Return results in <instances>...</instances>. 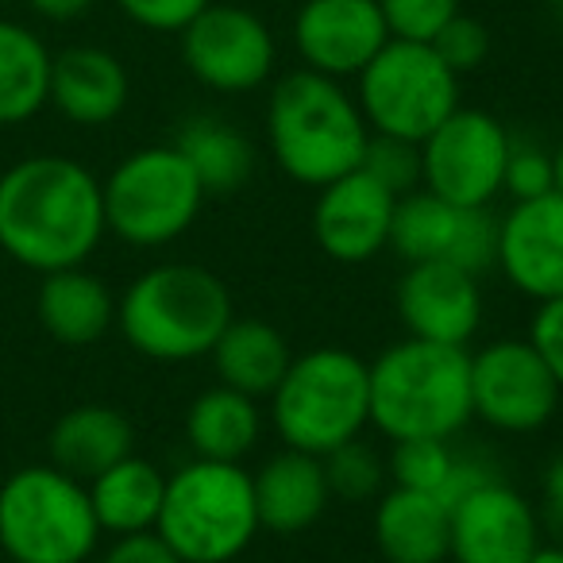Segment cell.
<instances>
[{
	"mask_svg": "<svg viewBox=\"0 0 563 563\" xmlns=\"http://www.w3.org/2000/svg\"><path fill=\"white\" fill-rule=\"evenodd\" d=\"M563 386L529 336L490 340L471 352V406L475 421L501 437H532L560 413Z\"/></svg>",
	"mask_w": 563,
	"mask_h": 563,
	"instance_id": "cell-10",
	"label": "cell"
},
{
	"mask_svg": "<svg viewBox=\"0 0 563 563\" xmlns=\"http://www.w3.org/2000/svg\"><path fill=\"white\" fill-rule=\"evenodd\" d=\"M101 563H181V555L151 529V532H132V537H112Z\"/></svg>",
	"mask_w": 563,
	"mask_h": 563,
	"instance_id": "cell-37",
	"label": "cell"
},
{
	"mask_svg": "<svg viewBox=\"0 0 563 563\" xmlns=\"http://www.w3.org/2000/svg\"><path fill=\"white\" fill-rule=\"evenodd\" d=\"M89 486L32 463L0 483V552L12 563H86L101 544Z\"/></svg>",
	"mask_w": 563,
	"mask_h": 563,
	"instance_id": "cell-7",
	"label": "cell"
},
{
	"mask_svg": "<svg viewBox=\"0 0 563 563\" xmlns=\"http://www.w3.org/2000/svg\"><path fill=\"white\" fill-rule=\"evenodd\" d=\"M555 189V166L552 151L540 147V143H521L514 140L506 158V181H501V194L509 201H529V197H544Z\"/></svg>",
	"mask_w": 563,
	"mask_h": 563,
	"instance_id": "cell-33",
	"label": "cell"
},
{
	"mask_svg": "<svg viewBox=\"0 0 563 563\" xmlns=\"http://www.w3.org/2000/svg\"><path fill=\"white\" fill-rule=\"evenodd\" d=\"M324 460V475H329V490L332 498L344 501H375L378 494L390 483V471L386 460L367 444V440H347L336 452L321 455Z\"/></svg>",
	"mask_w": 563,
	"mask_h": 563,
	"instance_id": "cell-30",
	"label": "cell"
},
{
	"mask_svg": "<svg viewBox=\"0 0 563 563\" xmlns=\"http://www.w3.org/2000/svg\"><path fill=\"white\" fill-rule=\"evenodd\" d=\"M371 128L355 93L317 70L282 74L266 101V147L282 174L298 186L321 189L360 170Z\"/></svg>",
	"mask_w": 563,
	"mask_h": 563,
	"instance_id": "cell-2",
	"label": "cell"
},
{
	"mask_svg": "<svg viewBox=\"0 0 563 563\" xmlns=\"http://www.w3.org/2000/svg\"><path fill=\"white\" fill-rule=\"evenodd\" d=\"M104 228L120 243L140 251L170 247L197 224L205 209V186L174 143L140 147L112 166L101 181Z\"/></svg>",
	"mask_w": 563,
	"mask_h": 563,
	"instance_id": "cell-8",
	"label": "cell"
},
{
	"mask_svg": "<svg viewBox=\"0 0 563 563\" xmlns=\"http://www.w3.org/2000/svg\"><path fill=\"white\" fill-rule=\"evenodd\" d=\"M390 251L409 263H452L483 274L498 258V217L490 209H460L429 189L398 197Z\"/></svg>",
	"mask_w": 563,
	"mask_h": 563,
	"instance_id": "cell-13",
	"label": "cell"
},
{
	"mask_svg": "<svg viewBox=\"0 0 563 563\" xmlns=\"http://www.w3.org/2000/svg\"><path fill=\"white\" fill-rule=\"evenodd\" d=\"M432 51H437V55L463 78V74L478 70V66L486 63V55H490V32H486L483 20L467 16V12L460 9L452 20H448L444 32L432 40Z\"/></svg>",
	"mask_w": 563,
	"mask_h": 563,
	"instance_id": "cell-34",
	"label": "cell"
},
{
	"mask_svg": "<svg viewBox=\"0 0 563 563\" xmlns=\"http://www.w3.org/2000/svg\"><path fill=\"white\" fill-rule=\"evenodd\" d=\"M548 4H555V9H560V12H563V0H548Z\"/></svg>",
	"mask_w": 563,
	"mask_h": 563,
	"instance_id": "cell-42",
	"label": "cell"
},
{
	"mask_svg": "<svg viewBox=\"0 0 563 563\" xmlns=\"http://www.w3.org/2000/svg\"><path fill=\"white\" fill-rule=\"evenodd\" d=\"M174 147L194 166L205 194H235L255 174V143H251V135L220 117H189L174 135Z\"/></svg>",
	"mask_w": 563,
	"mask_h": 563,
	"instance_id": "cell-27",
	"label": "cell"
},
{
	"mask_svg": "<svg viewBox=\"0 0 563 563\" xmlns=\"http://www.w3.org/2000/svg\"><path fill=\"white\" fill-rule=\"evenodd\" d=\"M540 517L555 537H563V448L548 460L540 478Z\"/></svg>",
	"mask_w": 563,
	"mask_h": 563,
	"instance_id": "cell-38",
	"label": "cell"
},
{
	"mask_svg": "<svg viewBox=\"0 0 563 563\" xmlns=\"http://www.w3.org/2000/svg\"><path fill=\"white\" fill-rule=\"evenodd\" d=\"M506 282L532 306L563 298V197L509 201L498 217V258Z\"/></svg>",
	"mask_w": 563,
	"mask_h": 563,
	"instance_id": "cell-18",
	"label": "cell"
},
{
	"mask_svg": "<svg viewBox=\"0 0 563 563\" xmlns=\"http://www.w3.org/2000/svg\"><path fill=\"white\" fill-rule=\"evenodd\" d=\"M155 532L181 563H235L263 532L255 483L243 463L189 460L166 475Z\"/></svg>",
	"mask_w": 563,
	"mask_h": 563,
	"instance_id": "cell-6",
	"label": "cell"
},
{
	"mask_svg": "<svg viewBox=\"0 0 563 563\" xmlns=\"http://www.w3.org/2000/svg\"><path fill=\"white\" fill-rule=\"evenodd\" d=\"M375 544L386 563H444L452 544L448 506L437 494L386 486L375 498Z\"/></svg>",
	"mask_w": 563,
	"mask_h": 563,
	"instance_id": "cell-22",
	"label": "cell"
},
{
	"mask_svg": "<svg viewBox=\"0 0 563 563\" xmlns=\"http://www.w3.org/2000/svg\"><path fill=\"white\" fill-rule=\"evenodd\" d=\"M371 367V429L398 440H452L475 421L471 347L398 340Z\"/></svg>",
	"mask_w": 563,
	"mask_h": 563,
	"instance_id": "cell-4",
	"label": "cell"
},
{
	"mask_svg": "<svg viewBox=\"0 0 563 563\" xmlns=\"http://www.w3.org/2000/svg\"><path fill=\"white\" fill-rule=\"evenodd\" d=\"M181 63L205 89L224 97H243L263 89L278 66V43L258 12L240 4H217L178 35Z\"/></svg>",
	"mask_w": 563,
	"mask_h": 563,
	"instance_id": "cell-12",
	"label": "cell"
},
{
	"mask_svg": "<svg viewBox=\"0 0 563 563\" xmlns=\"http://www.w3.org/2000/svg\"><path fill=\"white\" fill-rule=\"evenodd\" d=\"M529 340L544 363L552 367L555 383L563 386V298H552V301H540L532 309V321H529Z\"/></svg>",
	"mask_w": 563,
	"mask_h": 563,
	"instance_id": "cell-36",
	"label": "cell"
},
{
	"mask_svg": "<svg viewBox=\"0 0 563 563\" xmlns=\"http://www.w3.org/2000/svg\"><path fill=\"white\" fill-rule=\"evenodd\" d=\"M282 448L329 455L371 429V367L347 347H313L290 360L266 398Z\"/></svg>",
	"mask_w": 563,
	"mask_h": 563,
	"instance_id": "cell-5",
	"label": "cell"
},
{
	"mask_svg": "<svg viewBox=\"0 0 563 563\" xmlns=\"http://www.w3.org/2000/svg\"><path fill=\"white\" fill-rule=\"evenodd\" d=\"M390 40L432 43L460 12V0H378Z\"/></svg>",
	"mask_w": 563,
	"mask_h": 563,
	"instance_id": "cell-32",
	"label": "cell"
},
{
	"mask_svg": "<svg viewBox=\"0 0 563 563\" xmlns=\"http://www.w3.org/2000/svg\"><path fill=\"white\" fill-rule=\"evenodd\" d=\"M452 563H529L540 548V514L501 475L478 483L448 509Z\"/></svg>",
	"mask_w": 563,
	"mask_h": 563,
	"instance_id": "cell-14",
	"label": "cell"
},
{
	"mask_svg": "<svg viewBox=\"0 0 563 563\" xmlns=\"http://www.w3.org/2000/svg\"><path fill=\"white\" fill-rule=\"evenodd\" d=\"M460 452L452 448V440H437V437H421V440H398L390 448V486H406V490H421V494H440L452 475Z\"/></svg>",
	"mask_w": 563,
	"mask_h": 563,
	"instance_id": "cell-29",
	"label": "cell"
},
{
	"mask_svg": "<svg viewBox=\"0 0 563 563\" xmlns=\"http://www.w3.org/2000/svg\"><path fill=\"white\" fill-rule=\"evenodd\" d=\"M97 0H27V9L40 20H51V24H70V20H81Z\"/></svg>",
	"mask_w": 563,
	"mask_h": 563,
	"instance_id": "cell-39",
	"label": "cell"
},
{
	"mask_svg": "<svg viewBox=\"0 0 563 563\" xmlns=\"http://www.w3.org/2000/svg\"><path fill=\"white\" fill-rule=\"evenodd\" d=\"M509 147L514 135L494 112L460 104L421 143V189L460 209H490L501 197Z\"/></svg>",
	"mask_w": 563,
	"mask_h": 563,
	"instance_id": "cell-11",
	"label": "cell"
},
{
	"mask_svg": "<svg viewBox=\"0 0 563 563\" xmlns=\"http://www.w3.org/2000/svg\"><path fill=\"white\" fill-rule=\"evenodd\" d=\"M51 47L16 20H0V128L24 124L47 109Z\"/></svg>",
	"mask_w": 563,
	"mask_h": 563,
	"instance_id": "cell-28",
	"label": "cell"
},
{
	"mask_svg": "<svg viewBox=\"0 0 563 563\" xmlns=\"http://www.w3.org/2000/svg\"><path fill=\"white\" fill-rule=\"evenodd\" d=\"M360 166L398 197L421 189V143L394 140V135H371Z\"/></svg>",
	"mask_w": 563,
	"mask_h": 563,
	"instance_id": "cell-31",
	"label": "cell"
},
{
	"mask_svg": "<svg viewBox=\"0 0 563 563\" xmlns=\"http://www.w3.org/2000/svg\"><path fill=\"white\" fill-rule=\"evenodd\" d=\"M352 93L371 135L424 143L460 109V74L432 51V43L390 40L355 74Z\"/></svg>",
	"mask_w": 563,
	"mask_h": 563,
	"instance_id": "cell-9",
	"label": "cell"
},
{
	"mask_svg": "<svg viewBox=\"0 0 563 563\" xmlns=\"http://www.w3.org/2000/svg\"><path fill=\"white\" fill-rule=\"evenodd\" d=\"M212 0H117V9L135 27L155 35H181Z\"/></svg>",
	"mask_w": 563,
	"mask_h": 563,
	"instance_id": "cell-35",
	"label": "cell"
},
{
	"mask_svg": "<svg viewBox=\"0 0 563 563\" xmlns=\"http://www.w3.org/2000/svg\"><path fill=\"white\" fill-rule=\"evenodd\" d=\"M266 429V409L258 398L232 386H209L186 409V444L197 460L243 463L258 448Z\"/></svg>",
	"mask_w": 563,
	"mask_h": 563,
	"instance_id": "cell-24",
	"label": "cell"
},
{
	"mask_svg": "<svg viewBox=\"0 0 563 563\" xmlns=\"http://www.w3.org/2000/svg\"><path fill=\"white\" fill-rule=\"evenodd\" d=\"M290 35L301 66L336 81H355V74L390 43L378 0H306Z\"/></svg>",
	"mask_w": 563,
	"mask_h": 563,
	"instance_id": "cell-15",
	"label": "cell"
},
{
	"mask_svg": "<svg viewBox=\"0 0 563 563\" xmlns=\"http://www.w3.org/2000/svg\"><path fill=\"white\" fill-rule=\"evenodd\" d=\"M47 452L58 471L89 483L135 452V429L117 406L86 401V406H74L58 417L47 437Z\"/></svg>",
	"mask_w": 563,
	"mask_h": 563,
	"instance_id": "cell-23",
	"label": "cell"
},
{
	"mask_svg": "<svg viewBox=\"0 0 563 563\" xmlns=\"http://www.w3.org/2000/svg\"><path fill=\"white\" fill-rule=\"evenodd\" d=\"M235 306L228 286L197 263H158L117 298V329L151 363L209 360Z\"/></svg>",
	"mask_w": 563,
	"mask_h": 563,
	"instance_id": "cell-3",
	"label": "cell"
},
{
	"mask_svg": "<svg viewBox=\"0 0 563 563\" xmlns=\"http://www.w3.org/2000/svg\"><path fill=\"white\" fill-rule=\"evenodd\" d=\"M552 166H555V194L563 197V143L552 151Z\"/></svg>",
	"mask_w": 563,
	"mask_h": 563,
	"instance_id": "cell-41",
	"label": "cell"
},
{
	"mask_svg": "<svg viewBox=\"0 0 563 563\" xmlns=\"http://www.w3.org/2000/svg\"><path fill=\"white\" fill-rule=\"evenodd\" d=\"M132 78L128 66L112 51L78 43L51 58V97L47 104L58 109L78 128H104L128 109Z\"/></svg>",
	"mask_w": 563,
	"mask_h": 563,
	"instance_id": "cell-19",
	"label": "cell"
},
{
	"mask_svg": "<svg viewBox=\"0 0 563 563\" xmlns=\"http://www.w3.org/2000/svg\"><path fill=\"white\" fill-rule=\"evenodd\" d=\"M109 235L101 178L70 155H27L0 174V251L35 274L86 266Z\"/></svg>",
	"mask_w": 563,
	"mask_h": 563,
	"instance_id": "cell-1",
	"label": "cell"
},
{
	"mask_svg": "<svg viewBox=\"0 0 563 563\" xmlns=\"http://www.w3.org/2000/svg\"><path fill=\"white\" fill-rule=\"evenodd\" d=\"M251 483H255L258 525L271 537H301L321 521L332 501L324 460L298 448H282L263 460V467L251 471Z\"/></svg>",
	"mask_w": 563,
	"mask_h": 563,
	"instance_id": "cell-20",
	"label": "cell"
},
{
	"mask_svg": "<svg viewBox=\"0 0 563 563\" xmlns=\"http://www.w3.org/2000/svg\"><path fill=\"white\" fill-rule=\"evenodd\" d=\"M86 486L97 525L109 537L151 532L158 525V509H163L166 498V475L158 471V463L132 452L120 463H112L109 471H101L97 478H89Z\"/></svg>",
	"mask_w": 563,
	"mask_h": 563,
	"instance_id": "cell-26",
	"label": "cell"
},
{
	"mask_svg": "<svg viewBox=\"0 0 563 563\" xmlns=\"http://www.w3.org/2000/svg\"><path fill=\"white\" fill-rule=\"evenodd\" d=\"M529 563H563V540L560 544H544V540H540V548L529 555Z\"/></svg>",
	"mask_w": 563,
	"mask_h": 563,
	"instance_id": "cell-40",
	"label": "cell"
},
{
	"mask_svg": "<svg viewBox=\"0 0 563 563\" xmlns=\"http://www.w3.org/2000/svg\"><path fill=\"white\" fill-rule=\"evenodd\" d=\"M35 317L51 340L66 347H89L117 324V298L101 274L86 266H63L43 274Z\"/></svg>",
	"mask_w": 563,
	"mask_h": 563,
	"instance_id": "cell-21",
	"label": "cell"
},
{
	"mask_svg": "<svg viewBox=\"0 0 563 563\" xmlns=\"http://www.w3.org/2000/svg\"><path fill=\"white\" fill-rule=\"evenodd\" d=\"M398 321L406 336L429 344L471 347L483 329V290L478 274L452 263H409L398 278Z\"/></svg>",
	"mask_w": 563,
	"mask_h": 563,
	"instance_id": "cell-17",
	"label": "cell"
},
{
	"mask_svg": "<svg viewBox=\"0 0 563 563\" xmlns=\"http://www.w3.org/2000/svg\"><path fill=\"white\" fill-rule=\"evenodd\" d=\"M398 194L371 178L367 170H352L344 178L317 189L313 201V240L332 263L363 266L390 247V224Z\"/></svg>",
	"mask_w": 563,
	"mask_h": 563,
	"instance_id": "cell-16",
	"label": "cell"
},
{
	"mask_svg": "<svg viewBox=\"0 0 563 563\" xmlns=\"http://www.w3.org/2000/svg\"><path fill=\"white\" fill-rule=\"evenodd\" d=\"M209 360L220 386H232V390L266 401L274 394V386L282 383L286 367H290L294 352H290V340L282 336L271 321L232 317V324L212 344Z\"/></svg>",
	"mask_w": 563,
	"mask_h": 563,
	"instance_id": "cell-25",
	"label": "cell"
}]
</instances>
